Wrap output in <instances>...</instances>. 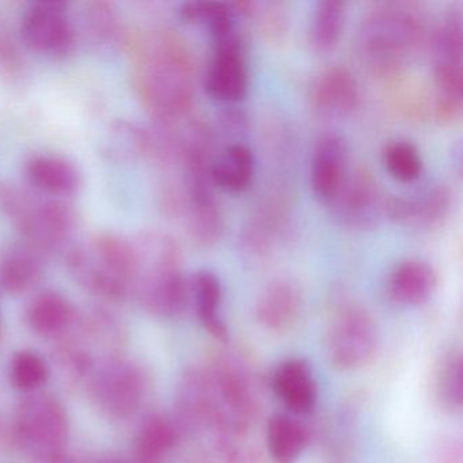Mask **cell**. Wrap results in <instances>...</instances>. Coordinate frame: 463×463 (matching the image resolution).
<instances>
[{
	"instance_id": "obj_26",
	"label": "cell",
	"mask_w": 463,
	"mask_h": 463,
	"mask_svg": "<svg viewBox=\"0 0 463 463\" xmlns=\"http://www.w3.org/2000/svg\"><path fill=\"white\" fill-rule=\"evenodd\" d=\"M180 428L161 414L147 417L140 428L135 447L137 463H164L177 446Z\"/></svg>"
},
{
	"instance_id": "obj_37",
	"label": "cell",
	"mask_w": 463,
	"mask_h": 463,
	"mask_svg": "<svg viewBox=\"0 0 463 463\" xmlns=\"http://www.w3.org/2000/svg\"><path fill=\"white\" fill-rule=\"evenodd\" d=\"M47 463H75L74 460L71 459V458L66 457V455L61 454L59 455V457L53 458V459H51L50 462Z\"/></svg>"
},
{
	"instance_id": "obj_2",
	"label": "cell",
	"mask_w": 463,
	"mask_h": 463,
	"mask_svg": "<svg viewBox=\"0 0 463 463\" xmlns=\"http://www.w3.org/2000/svg\"><path fill=\"white\" fill-rule=\"evenodd\" d=\"M425 20L419 5H376L360 24L357 51L363 64L379 78L400 75L421 50Z\"/></svg>"
},
{
	"instance_id": "obj_13",
	"label": "cell",
	"mask_w": 463,
	"mask_h": 463,
	"mask_svg": "<svg viewBox=\"0 0 463 463\" xmlns=\"http://www.w3.org/2000/svg\"><path fill=\"white\" fill-rule=\"evenodd\" d=\"M348 147L337 134H325L314 148L310 184L314 197L321 204L333 202L348 177Z\"/></svg>"
},
{
	"instance_id": "obj_16",
	"label": "cell",
	"mask_w": 463,
	"mask_h": 463,
	"mask_svg": "<svg viewBox=\"0 0 463 463\" xmlns=\"http://www.w3.org/2000/svg\"><path fill=\"white\" fill-rule=\"evenodd\" d=\"M310 101L313 109L322 118H348L359 104L356 78L345 67L324 70L311 86Z\"/></svg>"
},
{
	"instance_id": "obj_11",
	"label": "cell",
	"mask_w": 463,
	"mask_h": 463,
	"mask_svg": "<svg viewBox=\"0 0 463 463\" xmlns=\"http://www.w3.org/2000/svg\"><path fill=\"white\" fill-rule=\"evenodd\" d=\"M386 200L373 173L362 167L348 173L329 207L338 224L352 232H364L378 227L386 216Z\"/></svg>"
},
{
	"instance_id": "obj_22",
	"label": "cell",
	"mask_w": 463,
	"mask_h": 463,
	"mask_svg": "<svg viewBox=\"0 0 463 463\" xmlns=\"http://www.w3.org/2000/svg\"><path fill=\"white\" fill-rule=\"evenodd\" d=\"M189 295L194 299L199 321L216 340L227 343L229 327L221 316L222 284L211 270H199L189 281Z\"/></svg>"
},
{
	"instance_id": "obj_21",
	"label": "cell",
	"mask_w": 463,
	"mask_h": 463,
	"mask_svg": "<svg viewBox=\"0 0 463 463\" xmlns=\"http://www.w3.org/2000/svg\"><path fill=\"white\" fill-rule=\"evenodd\" d=\"M267 449L275 463H297L310 444L305 422L289 413H276L267 424Z\"/></svg>"
},
{
	"instance_id": "obj_19",
	"label": "cell",
	"mask_w": 463,
	"mask_h": 463,
	"mask_svg": "<svg viewBox=\"0 0 463 463\" xmlns=\"http://www.w3.org/2000/svg\"><path fill=\"white\" fill-rule=\"evenodd\" d=\"M438 275L422 260H406L392 269L387 283L390 299L401 306H421L432 298Z\"/></svg>"
},
{
	"instance_id": "obj_24",
	"label": "cell",
	"mask_w": 463,
	"mask_h": 463,
	"mask_svg": "<svg viewBox=\"0 0 463 463\" xmlns=\"http://www.w3.org/2000/svg\"><path fill=\"white\" fill-rule=\"evenodd\" d=\"M26 321L36 335L56 337L63 335L74 324L75 308L59 292H42L29 303Z\"/></svg>"
},
{
	"instance_id": "obj_17",
	"label": "cell",
	"mask_w": 463,
	"mask_h": 463,
	"mask_svg": "<svg viewBox=\"0 0 463 463\" xmlns=\"http://www.w3.org/2000/svg\"><path fill=\"white\" fill-rule=\"evenodd\" d=\"M302 311V292L289 279H278L265 287L256 303V319L265 330L287 332Z\"/></svg>"
},
{
	"instance_id": "obj_9",
	"label": "cell",
	"mask_w": 463,
	"mask_h": 463,
	"mask_svg": "<svg viewBox=\"0 0 463 463\" xmlns=\"http://www.w3.org/2000/svg\"><path fill=\"white\" fill-rule=\"evenodd\" d=\"M90 375L91 397L108 416L127 419L142 405L147 382L137 364L108 359L99 363Z\"/></svg>"
},
{
	"instance_id": "obj_34",
	"label": "cell",
	"mask_w": 463,
	"mask_h": 463,
	"mask_svg": "<svg viewBox=\"0 0 463 463\" xmlns=\"http://www.w3.org/2000/svg\"><path fill=\"white\" fill-rule=\"evenodd\" d=\"M50 367L36 352L21 351L10 363V382L20 392L33 394L50 379Z\"/></svg>"
},
{
	"instance_id": "obj_32",
	"label": "cell",
	"mask_w": 463,
	"mask_h": 463,
	"mask_svg": "<svg viewBox=\"0 0 463 463\" xmlns=\"http://www.w3.org/2000/svg\"><path fill=\"white\" fill-rule=\"evenodd\" d=\"M238 15L253 18L259 23L260 31L267 42L280 43L288 31V18H287L286 7L278 2H250L241 0L237 2Z\"/></svg>"
},
{
	"instance_id": "obj_36",
	"label": "cell",
	"mask_w": 463,
	"mask_h": 463,
	"mask_svg": "<svg viewBox=\"0 0 463 463\" xmlns=\"http://www.w3.org/2000/svg\"><path fill=\"white\" fill-rule=\"evenodd\" d=\"M20 51L4 26L0 28V67L10 74H17L23 67Z\"/></svg>"
},
{
	"instance_id": "obj_29",
	"label": "cell",
	"mask_w": 463,
	"mask_h": 463,
	"mask_svg": "<svg viewBox=\"0 0 463 463\" xmlns=\"http://www.w3.org/2000/svg\"><path fill=\"white\" fill-rule=\"evenodd\" d=\"M83 31L97 47L113 48L126 44L123 24L115 5L107 0L89 2L83 7Z\"/></svg>"
},
{
	"instance_id": "obj_4",
	"label": "cell",
	"mask_w": 463,
	"mask_h": 463,
	"mask_svg": "<svg viewBox=\"0 0 463 463\" xmlns=\"http://www.w3.org/2000/svg\"><path fill=\"white\" fill-rule=\"evenodd\" d=\"M67 269L78 284L110 302L126 299L137 280V259L131 241L99 232L66 251Z\"/></svg>"
},
{
	"instance_id": "obj_30",
	"label": "cell",
	"mask_w": 463,
	"mask_h": 463,
	"mask_svg": "<svg viewBox=\"0 0 463 463\" xmlns=\"http://www.w3.org/2000/svg\"><path fill=\"white\" fill-rule=\"evenodd\" d=\"M346 4L341 0H321L317 4L311 25V44L318 52L337 47L345 28Z\"/></svg>"
},
{
	"instance_id": "obj_5",
	"label": "cell",
	"mask_w": 463,
	"mask_h": 463,
	"mask_svg": "<svg viewBox=\"0 0 463 463\" xmlns=\"http://www.w3.org/2000/svg\"><path fill=\"white\" fill-rule=\"evenodd\" d=\"M0 210L25 243L44 256L69 250L80 229V213L69 200L43 199L14 184L0 185Z\"/></svg>"
},
{
	"instance_id": "obj_23",
	"label": "cell",
	"mask_w": 463,
	"mask_h": 463,
	"mask_svg": "<svg viewBox=\"0 0 463 463\" xmlns=\"http://www.w3.org/2000/svg\"><path fill=\"white\" fill-rule=\"evenodd\" d=\"M181 215L185 219L186 232L194 245L211 248L221 241L224 219L215 194L189 197L184 202Z\"/></svg>"
},
{
	"instance_id": "obj_33",
	"label": "cell",
	"mask_w": 463,
	"mask_h": 463,
	"mask_svg": "<svg viewBox=\"0 0 463 463\" xmlns=\"http://www.w3.org/2000/svg\"><path fill=\"white\" fill-rule=\"evenodd\" d=\"M384 167L401 183H414L422 173V158L419 148L408 140H392L382 153Z\"/></svg>"
},
{
	"instance_id": "obj_27",
	"label": "cell",
	"mask_w": 463,
	"mask_h": 463,
	"mask_svg": "<svg viewBox=\"0 0 463 463\" xmlns=\"http://www.w3.org/2000/svg\"><path fill=\"white\" fill-rule=\"evenodd\" d=\"M432 394L439 408L447 413H459L463 406V362L459 349L444 354L436 364Z\"/></svg>"
},
{
	"instance_id": "obj_10",
	"label": "cell",
	"mask_w": 463,
	"mask_h": 463,
	"mask_svg": "<svg viewBox=\"0 0 463 463\" xmlns=\"http://www.w3.org/2000/svg\"><path fill=\"white\" fill-rule=\"evenodd\" d=\"M21 37L34 52L63 59L74 52L77 31L69 6L59 0H42L29 5L21 20Z\"/></svg>"
},
{
	"instance_id": "obj_1",
	"label": "cell",
	"mask_w": 463,
	"mask_h": 463,
	"mask_svg": "<svg viewBox=\"0 0 463 463\" xmlns=\"http://www.w3.org/2000/svg\"><path fill=\"white\" fill-rule=\"evenodd\" d=\"M132 80L154 123H175L191 115L194 64L184 40L170 29H153L127 43Z\"/></svg>"
},
{
	"instance_id": "obj_25",
	"label": "cell",
	"mask_w": 463,
	"mask_h": 463,
	"mask_svg": "<svg viewBox=\"0 0 463 463\" xmlns=\"http://www.w3.org/2000/svg\"><path fill=\"white\" fill-rule=\"evenodd\" d=\"M213 183L227 194H242L253 183L254 156L248 146L234 143L213 161Z\"/></svg>"
},
{
	"instance_id": "obj_28",
	"label": "cell",
	"mask_w": 463,
	"mask_h": 463,
	"mask_svg": "<svg viewBox=\"0 0 463 463\" xmlns=\"http://www.w3.org/2000/svg\"><path fill=\"white\" fill-rule=\"evenodd\" d=\"M150 131L128 120L110 124L102 145V153L110 161L129 162L150 156Z\"/></svg>"
},
{
	"instance_id": "obj_14",
	"label": "cell",
	"mask_w": 463,
	"mask_h": 463,
	"mask_svg": "<svg viewBox=\"0 0 463 463\" xmlns=\"http://www.w3.org/2000/svg\"><path fill=\"white\" fill-rule=\"evenodd\" d=\"M451 205L449 186L438 185L413 197H387L386 216L400 226L430 230L446 221Z\"/></svg>"
},
{
	"instance_id": "obj_31",
	"label": "cell",
	"mask_w": 463,
	"mask_h": 463,
	"mask_svg": "<svg viewBox=\"0 0 463 463\" xmlns=\"http://www.w3.org/2000/svg\"><path fill=\"white\" fill-rule=\"evenodd\" d=\"M178 15L185 24L207 26L213 39L235 29L232 5L223 2H186L181 5Z\"/></svg>"
},
{
	"instance_id": "obj_35",
	"label": "cell",
	"mask_w": 463,
	"mask_h": 463,
	"mask_svg": "<svg viewBox=\"0 0 463 463\" xmlns=\"http://www.w3.org/2000/svg\"><path fill=\"white\" fill-rule=\"evenodd\" d=\"M432 463H463V446L460 438L443 435L435 441L430 451Z\"/></svg>"
},
{
	"instance_id": "obj_7",
	"label": "cell",
	"mask_w": 463,
	"mask_h": 463,
	"mask_svg": "<svg viewBox=\"0 0 463 463\" xmlns=\"http://www.w3.org/2000/svg\"><path fill=\"white\" fill-rule=\"evenodd\" d=\"M69 416L52 395L33 394L21 402L15 420V435L23 449L42 462L64 454L69 440Z\"/></svg>"
},
{
	"instance_id": "obj_18",
	"label": "cell",
	"mask_w": 463,
	"mask_h": 463,
	"mask_svg": "<svg viewBox=\"0 0 463 463\" xmlns=\"http://www.w3.org/2000/svg\"><path fill=\"white\" fill-rule=\"evenodd\" d=\"M29 183L40 192L69 199L82 188V175L74 162L55 154H36L25 164Z\"/></svg>"
},
{
	"instance_id": "obj_38",
	"label": "cell",
	"mask_w": 463,
	"mask_h": 463,
	"mask_svg": "<svg viewBox=\"0 0 463 463\" xmlns=\"http://www.w3.org/2000/svg\"><path fill=\"white\" fill-rule=\"evenodd\" d=\"M101 463H126V462H123V460H120V459H108V460H102Z\"/></svg>"
},
{
	"instance_id": "obj_12",
	"label": "cell",
	"mask_w": 463,
	"mask_h": 463,
	"mask_svg": "<svg viewBox=\"0 0 463 463\" xmlns=\"http://www.w3.org/2000/svg\"><path fill=\"white\" fill-rule=\"evenodd\" d=\"M213 40V55L205 74V91L216 101L237 104L248 91V67L237 29Z\"/></svg>"
},
{
	"instance_id": "obj_6",
	"label": "cell",
	"mask_w": 463,
	"mask_h": 463,
	"mask_svg": "<svg viewBox=\"0 0 463 463\" xmlns=\"http://www.w3.org/2000/svg\"><path fill=\"white\" fill-rule=\"evenodd\" d=\"M462 15L451 10L436 28L432 40L435 74V116L440 124H452L462 115Z\"/></svg>"
},
{
	"instance_id": "obj_15",
	"label": "cell",
	"mask_w": 463,
	"mask_h": 463,
	"mask_svg": "<svg viewBox=\"0 0 463 463\" xmlns=\"http://www.w3.org/2000/svg\"><path fill=\"white\" fill-rule=\"evenodd\" d=\"M272 389L292 416H307L316 409L318 384L307 360L292 357L280 363L272 375Z\"/></svg>"
},
{
	"instance_id": "obj_8",
	"label": "cell",
	"mask_w": 463,
	"mask_h": 463,
	"mask_svg": "<svg viewBox=\"0 0 463 463\" xmlns=\"http://www.w3.org/2000/svg\"><path fill=\"white\" fill-rule=\"evenodd\" d=\"M327 356L337 370L354 371L373 362L378 349V329L362 306L341 308L327 332Z\"/></svg>"
},
{
	"instance_id": "obj_3",
	"label": "cell",
	"mask_w": 463,
	"mask_h": 463,
	"mask_svg": "<svg viewBox=\"0 0 463 463\" xmlns=\"http://www.w3.org/2000/svg\"><path fill=\"white\" fill-rule=\"evenodd\" d=\"M137 259V291L143 307L159 318H175L188 305L180 243L161 230H145L131 241Z\"/></svg>"
},
{
	"instance_id": "obj_20",
	"label": "cell",
	"mask_w": 463,
	"mask_h": 463,
	"mask_svg": "<svg viewBox=\"0 0 463 463\" xmlns=\"http://www.w3.org/2000/svg\"><path fill=\"white\" fill-rule=\"evenodd\" d=\"M44 275V254L28 243L14 245L0 261V287L12 295L25 294Z\"/></svg>"
}]
</instances>
